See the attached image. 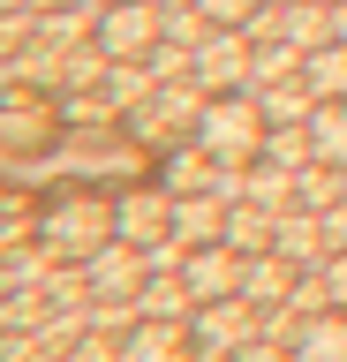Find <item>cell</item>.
<instances>
[{"mask_svg":"<svg viewBox=\"0 0 347 362\" xmlns=\"http://www.w3.org/2000/svg\"><path fill=\"white\" fill-rule=\"evenodd\" d=\"M264 121H272V113L257 106L249 90H219V98H204V113H196V151L204 158H219V166H257V158H264Z\"/></svg>","mask_w":347,"mask_h":362,"instance_id":"6da1fadb","label":"cell"},{"mask_svg":"<svg viewBox=\"0 0 347 362\" xmlns=\"http://www.w3.org/2000/svg\"><path fill=\"white\" fill-rule=\"evenodd\" d=\"M38 242H46L53 257H98V249L114 242V204H106V197H61V204H46Z\"/></svg>","mask_w":347,"mask_h":362,"instance_id":"7a4b0ae2","label":"cell"},{"mask_svg":"<svg viewBox=\"0 0 347 362\" xmlns=\"http://www.w3.org/2000/svg\"><path fill=\"white\" fill-rule=\"evenodd\" d=\"M159 30H166L159 0H114V8H98L91 45H98V61H136V53H159Z\"/></svg>","mask_w":347,"mask_h":362,"instance_id":"3957f363","label":"cell"},{"mask_svg":"<svg viewBox=\"0 0 347 362\" xmlns=\"http://www.w3.org/2000/svg\"><path fill=\"white\" fill-rule=\"evenodd\" d=\"M257 302L249 294H227V302H196V347H211V355H234V347H249V339H264V325H257Z\"/></svg>","mask_w":347,"mask_h":362,"instance_id":"277c9868","label":"cell"},{"mask_svg":"<svg viewBox=\"0 0 347 362\" xmlns=\"http://www.w3.org/2000/svg\"><path fill=\"white\" fill-rule=\"evenodd\" d=\"M114 234L129 249H159L174 242V189H136V197L114 204Z\"/></svg>","mask_w":347,"mask_h":362,"instance_id":"5b68a950","label":"cell"},{"mask_svg":"<svg viewBox=\"0 0 347 362\" xmlns=\"http://www.w3.org/2000/svg\"><path fill=\"white\" fill-rule=\"evenodd\" d=\"M249 30H211L196 53H189V68H196V83L204 90H242L249 83Z\"/></svg>","mask_w":347,"mask_h":362,"instance_id":"8992f818","label":"cell"},{"mask_svg":"<svg viewBox=\"0 0 347 362\" xmlns=\"http://www.w3.org/2000/svg\"><path fill=\"white\" fill-rule=\"evenodd\" d=\"M242 279H249V264H242V249H227V242H204L182 264V287L196 294V302H227V294H242Z\"/></svg>","mask_w":347,"mask_h":362,"instance_id":"52a82bcc","label":"cell"},{"mask_svg":"<svg viewBox=\"0 0 347 362\" xmlns=\"http://www.w3.org/2000/svg\"><path fill=\"white\" fill-rule=\"evenodd\" d=\"M302 129H310V158L317 166H347V98H317L302 113Z\"/></svg>","mask_w":347,"mask_h":362,"instance_id":"ba28073f","label":"cell"},{"mask_svg":"<svg viewBox=\"0 0 347 362\" xmlns=\"http://www.w3.org/2000/svg\"><path fill=\"white\" fill-rule=\"evenodd\" d=\"M295 362H347V317H295Z\"/></svg>","mask_w":347,"mask_h":362,"instance_id":"9c48e42d","label":"cell"},{"mask_svg":"<svg viewBox=\"0 0 347 362\" xmlns=\"http://www.w3.org/2000/svg\"><path fill=\"white\" fill-rule=\"evenodd\" d=\"M302 83H310V98H347V45L302 53Z\"/></svg>","mask_w":347,"mask_h":362,"instance_id":"30bf717a","label":"cell"},{"mask_svg":"<svg viewBox=\"0 0 347 362\" xmlns=\"http://www.w3.org/2000/svg\"><path fill=\"white\" fill-rule=\"evenodd\" d=\"M196 8H204V23H211V30H249L264 0H196Z\"/></svg>","mask_w":347,"mask_h":362,"instance_id":"8fae6325","label":"cell"},{"mask_svg":"<svg viewBox=\"0 0 347 362\" xmlns=\"http://www.w3.org/2000/svg\"><path fill=\"white\" fill-rule=\"evenodd\" d=\"M227 362H295V347H272V339H249V347H234Z\"/></svg>","mask_w":347,"mask_h":362,"instance_id":"7c38bea8","label":"cell"},{"mask_svg":"<svg viewBox=\"0 0 347 362\" xmlns=\"http://www.w3.org/2000/svg\"><path fill=\"white\" fill-rule=\"evenodd\" d=\"M324 287H332V302L347 310V249H340V257H324Z\"/></svg>","mask_w":347,"mask_h":362,"instance_id":"4fadbf2b","label":"cell"},{"mask_svg":"<svg viewBox=\"0 0 347 362\" xmlns=\"http://www.w3.org/2000/svg\"><path fill=\"white\" fill-rule=\"evenodd\" d=\"M98 8H114V0H98Z\"/></svg>","mask_w":347,"mask_h":362,"instance_id":"5bb4252c","label":"cell"},{"mask_svg":"<svg viewBox=\"0 0 347 362\" xmlns=\"http://www.w3.org/2000/svg\"><path fill=\"white\" fill-rule=\"evenodd\" d=\"M38 8H53V0H38Z\"/></svg>","mask_w":347,"mask_h":362,"instance_id":"9a60e30c","label":"cell"}]
</instances>
